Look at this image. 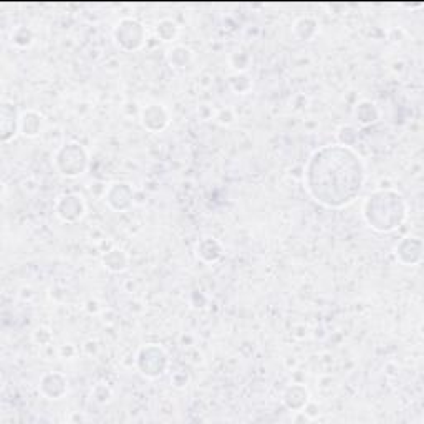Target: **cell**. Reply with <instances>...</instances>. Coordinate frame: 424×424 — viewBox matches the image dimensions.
<instances>
[{"instance_id":"1","label":"cell","mask_w":424,"mask_h":424,"mask_svg":"<svg viewBox=\"0 0 424 424\" xmlns=\"http://www.w3.org/2000/svg\"><path fill=\"white\" fill-rule=\"evenodd\" d=\"M365 164L348 145L320 148L305 170L310 196L325 208L340 209L352 204L365 184Z\"/></svg>"},{"instance_id":"2","label":"cell","mask_w":424,"mask_h":424,"mask_svg":"<svg viewBox=\"0 0 424 424\" xmlns=\"http://www.w3.org/2000/svg\"><path fill=\"white\" fill-rule=\"evenodd\" d=\"M406 203L396 191H376L366 197L363 217L368 225L378 232H391L406 219Z\"/></svg>"},{"instance_id":"3","label":"cell","mask_w":424,"mask_h":424,"mask_svg":"<svg viewBox=\"0 0 424 424\" xmlns=\"http://www.w3.org/2000/svg\"><path fill=\"white\" fill-rule=\"evenodd\" d=\"M55 164L63 176L77 178V176L83 174L86 166H88V154L80 145L70 143L57 151Z\"/></svg>"},{"instance_id":"4","label":"cell","mask_w":424,"mask_h":424,"mask_svg":"<svg viewBox=\"0 0 424 424\" xmlns=\"http://www.w3.org/2000/svg\"><path fill=\"white\" fill-rule=\"evenodd\" d=\"M136 363H138L139 372L148 378H158L163 376L164 372L170 365V358L159 345H148L138 352L136 356Z\"/></svg>"},{"instance_id":"5","label":"cell","mask_w":424,"mask_h":424,"mask_svg":"<svg viewBox=\"0 0 424 424\" xmlns=\"http://www.w3.org/2000/svg\"><path fill=\"white\" fill-rule=\"evenodd\" d=\"M114 40L123 50H138L146 39V30L143 23L133 19H123L114 27Z\"/></svg>"},{"instance_id":"6","label":"cell","mask_w":424,"mask_h":424,"mask_svg":"<svg viewBox=\"0 0 424 424\" xmlns=\"http://www.w3.org/2000/svg\"><path fill=\"white\" fill-rule=\"evenodd\" d=\"M86 205L83 197L78 194H63L57 199L55 212L63 222H77L83 217Z\"/></svg>"},{"instance_id":"7","label":"cell","mask_w":424,"mask_h":424,"mask_svg":"<svg viewBox=\"0 0 424 424\" xmlns=\"http://www.w3.org/2000/svg\"><path fill=\"white\" fill-rule=\"evenodd\" d=\"M141 123L146 130L150 131H161L170 123V114L163 108L161 105H150L148 108L143 110L141 113Z\"/></svg>"},{"instance_id":"8","label":"cell","mask_w":424,"mask_h":424,"mask_svg":"<svg viewBox=\"0 0 424 424\" xmlns=\"http://www.w3.org/2000/svg\"><path fill=\"white\" fill-rule=\"evenodd\" d=\"M131 199H133V189L126 183L111 184L108 192H106V201L117 211H123V209L130 208Z\"/></svg>"},{"instance_id":"9","label":"cell","mask_w":424,"mask_h":424,"mask_svg":"<svg viewBox=\"0 0 424 424\" xmlns=\"http://www.w3.org/2000/svg\"><path fill=\"white\" fill-rule=\"evenodd\" d=\"M67 378L61 373H48L40 381V391L50 399H60L67 393Z\"/></svg>"},{"instance_id":"10","label":"cell","mask_w":424,"mask_h":424,"mask_svg":"<svg viewBox=\"0 0 424 424\" xmlns=\"http://www.w3.org/2000/svg\"><path fill=\"white\" fill-rule=\"evenodd\" d=\"M40 130H42V117L37 114L35 111H26L20 117V131H22V134L34 138L40 133Z\"/></svg>"},{"instance_id":"11","label":"cell","mask_w":424,"mask_h":424,"mask_svg":"<svg viewBox=\"0 0 424 424\" xmlns=\"http://www.w3.org/2000/svg\"><path fill=\"white\" fill-rule=\"evenodd\" d=\"M308 401V391L303 386H290L283 394V403L290 407V410H302L307 406Z\"/></svg>"},{"instance_id":"12","label":"cell","mask_w":424,"mask_h":424,"mask_svg":"<svg viewBox=\"0 0 424 424\" xmlns=\"http://www.w3.org/2000/svg\"><path fill=\"white\" fill-rule=\"evenodd\" d=\"M103 263L111 272H123L128 269V255L123 250L113 249L103 257Z\"/></svg>"},{"instance_id":"13","label":"cell","mask_w":424,"mask_h":424,"mask_svg":"<svg viewBox=\"0 0 424 424\" xmlns=\"http://www.w3.org/2000/svg\"><path fill=\"white\" fill-rule=\"evenodd\" d=\"M156 34H158L164 42H171V40L176 39L178 35V26H176L172 20H163V22L158 23L156 27Z\"/></svg>"},{"instance_id":"14","label":"cell","mask_w":424,"mask_h":424,"mask_svg":"<svg viewBox=\"0 0 424 424\" xmlns=\"http://www.w3.org/2000/svg\"><path fill=\"white\" fill-rule=\"evenodd\" d=\"M205 254H209L208 262H216L217 259H219L222 255V247H221L219 242H216V244H214L212 249H211V247H208V242H205V239H204V241L201 242L199 245H197V255H199L201 259H204Z\"/></svg>"}]
</instances>
